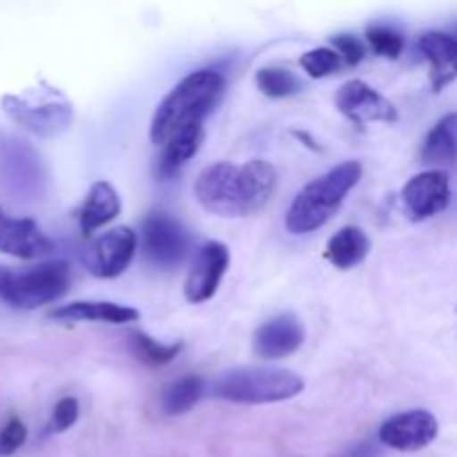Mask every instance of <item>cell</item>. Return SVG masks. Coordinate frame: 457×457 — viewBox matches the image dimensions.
<instances>
[{
    "instance_id": "obj_3",
    "label": "cell",
    "mask_w": 457,
    "mask_h": 457,
    "mask_svg": "<svg viewBox=\"0 0 457 457\" xmlns=\"http://www.w3.org/2000/svg\"><path fill=\"white\" fill-rule=\"evenodd\" d=\"M360 179L361 165L357 161H346L317 177L290 204L286 228L293 235H308V232L320 230L342 208L346 195L360 183Z\"/></svg>"
},
{
    "instance_id": "obj_1",
    "label": "cell",
    "mask_w": 457,
    "mask_h": 457,
    "mask_svg": "<svg viewBox=\"0 0 457 457\" xmlns=\"http://www.w3.org/2000/svg\"><path fill=\"white\" fill-rule=\"evenodd\" d=\"M277 187V170L268 161L254 159L244 165L212 163L201 170L195 196L210 214L239 219L254 214L270 201Z\"/></svg>"
},
{
    "instance_id": "obj_10",
    "label": "cell",
    "mask_w": 457,
    "mask_h": 457,
    "mask_svg": "<svg viewBox=\"0 0 457 457\" xmlns=\"http://www.w3.org/2000/svg\"><path fill=\"white\" fill-rule=\"evenodd\" d=\"M451 204L449 177L442 170H427L411 179L402 190V205L411 221H427Z\"/></svg>"
},
{
    "instance_id": "obj_7",
    "label": "cell",
    "mask_w": 457,
    "mask_h": 457,
    "mask_svg": "<svg viewBox=\"0 0 457 457\" xmlns=\"http://www.w3.org/2000/svg\"><path fill=\"white\" fill-rule=\"evenodd\" d=\"M143 257L156 268H177L190 250V235L174 217L154 212L141 223Z\"/></svg>"
},
{
    "instance_id": "obj_28",
    "label": "cell",
    "mask_w": 457,
    "mask_h": 457,
    "mask_svg": "<svg viewBox=\"0 0 457 457\" xmlns=\"http://www.w3.org/2000/svg\"><path fill=\"white\" fill-rule=\"evenodd\" d=\"M333 49L339 54L344 62L348 67L357 65L364 58V45H361L360 38H355L353 34H339L333 38Z\"/></svg>"
},
{
    "instance_id": "obj_21",
    "label": "cell",
    "mask_w": 457,
    "mask_h": 457,
    "mask_svg": "<svg viewBox=\"0 0 457 457\" xmlns=\"http://www.w3.org/2000/svg\"><path fill=\"white\" fill-rule=\"evenodd\" d=\"M204 393L205 382L199 375H186V378L174 379L161 391V411L172 418L187 413L204 397Z\"/></svg>"
},
{
    "instance_id": "obj_24",
    "label": "cell",
    "mask_w": 457,
    "mask_h": 457,
    "mask_svg": "<svg viewBox=\"0 0 457 457\" xmlns=\"http://www.w3.org/2000/svg\"><path fill=\"white\" fill-rule=\"evenodd\" d=\"M366 40L373 47V52L378 56L384 58H400V54L404 52V38H402L400 31L391 29V27L384 25H373L366 31Z\"/></svg>"
},
{
    "instance_id": "obj_20",
    "label": "cell",
    "mask_w": 457,
    "mask_h": 457,
    "mask_svg": "<svg viewBox=\"0 0 457 457\" xmlns=\"http://www.w3.org/2000/svg\"><path fill=\"white\" fill-rule=\"evenodd\" d=\"M205 132L204 125H196V128L181 129L179 134H174L168 143L163 145L159 159V177L161 179H172L174 174H179V170L201 150V143H204Z\"/></svg>"
},
{
    "instance_id": "obj_22",
    "label": "cell",
    "mask_w": 457,
    "mask_h": 457,
    "mask_svg": "<svg viewBox=\"0 0 457 457\" xmlns=\"http://www.w3.org/2000/svg\"><path fill=\"white\" fill-rule=\"evenodd\" d=\"M254 80H257V87L262 89V94H266V96L270 98H288L303 89L302 79H299L295 71L277 65L262 67V70L257 71V79Z\"/></svg>"
},
{
    "instance_id": "obj_9",
    "label": "cell",
    "mask_w": 457,
    "mask_h": 457,
    "mask_svg": "<svg viewBox=\"0 0 457 457\" xmlns=\"http://www.w3.org/2000/svg\"><path fill=\"white\" fill-rule=\"evenodd\" d=\"M440 433L436 415L424 409L406 411V413L393 415L379 427L378 442L382 446H388L393 451H422L431 445Z\"/></svg>"
},
{
    "instance_id": "obj_14",
    "label": "cell",
    "mask_w": 457,
    "mask_h": 457,
    "mask_svg": "<svg viewBox=\"0 0 457 457\" xmlns=\"http://www.w3.org/2000/svg\"><path fill=\"white\" fill-rule=\"evenodd\" d=\"M54 250L52 241L31 219H9L0 221V253L18 259H38Z\"/></svg>"
},
{
    "instance_id": "obj_30",
    "label": "cell",
    "mask_w": 457,
    "mask_h": 457,
    "mask_svg": "<svg viewBox=\"0 0 457 457\" xmlns=\"http://www.w3.org/2000/svg\"><path fill=\"white\" fill-rule=\"evenodd\" d=\"M293 134L299 138V141H306V143H303V145H308V147H311V150H320V145H315V141H312V138L308 137L306 132H299V129H295Z\"/></svg>"
},
{
    "instance_id": "obj_32",
    "label": "cell",
    "mask_w": 457,
    "mask_h": 457,
    "mask_svg": "<svg viewBox=\"0 0 457 457\" xmlns=\"http://www.w3.org/2000/svg\"><path fill=\"white\" fill-rule=\"evenodd\" d=\"M455 312H457V308H455Z\"/></svg>"
},
{
    "instance_id": "obj_23",
    "label": "cell",
    "mask_w": 457,
    "mask_h": 457,
    "mask_svg": "<svg viewBox=\"0 0 457 457\" xmlns=\"http://www.w3.org/2000/svg\"><path fill=\"white\" fill-rule=\"evenodd\" d=\"M129 348L134 357L147 366H163L170 364L181 351V344H159L145 333H129Z\"/></svg>"
},
{
    "instance_id": "obj_4",
    "label": "cell",
    "mask_w": 457,
    "mask_h": 457,
    "mask_svg": "<svg viewBox=\"0 0 457 457\" xmlns=\"http://www.w3.org/2000/svg\"><path fill=\"white\" fill-rule=\"evenodd\" d=\"M303 379L295 370L275 366H239L210 384V395L235 404H275L297 397Z\"/></svg>"
},
{
    "instance_id": "obj_16",
    "label": "cell",
    "mask_w": 457,
    "mask_h": 457,
    "mask_svg": "<svg viewBox=\"0 0 457 457\" xmlns=\"http://www.w3.org/2000/svg\"><path fill=\"white\" fill-rule=\"evenodd\" d=\"M420 161L433 170L457 165V112L442 116L427 134L420 150Z\"/></svg>"
},
{
    "instance_id": "obj_13",
    "label": "cell",
    "mask_w": 457,
    "mask_h": 457,
    "mask_svg": "<svg viewBox=\"0 0 457 457\" xmlns=\"http://www.w3.org/2000/svg\"><path fill=\"white\" fill-rule=\"evenodd\" d=\"M303 337H306V330L302 321L290 312H284L259 326L253 337V351L259 360H284L302 348Z\"/></svg>"
},
{
    "instance_id": "obj_15",
    "label": "cell",
    "mask_w": 457,
    "mask_h": 457,
    "mask_svg": "<svg viewBox=\"0 0 457 457\" xmlns=\"http://www.w3.org/2000/svg\"><path fill=\"white\" fill-rule=\"evenodd\" d=\"M418 49L431 62V87L442 92L457 79V38L445 31H427L420 36Z\"/></svg>"
},
{
    "instance_id": "obj_18",
    "label": "cell",
    "mask_w": 457,
    "mask_h": 457,
    "mask_svg": "<svg viewBox=\"0 0 457 457\" xmlns=\"http://www.w3.org/2000/svg\"><path fill=\"white\" fill-rule=\"evenodd\" d=\"M49 317L56 321H103V324H129L138 320V311L112 302H71L54 308Z\"/></svg>"
},
{
    "instance_id": "obj_8",
    "label": "cell",
    "mask_w": 457,
    "mask_h": 457,
    "mask_svg": "<svg viewBox=\"0 0 457 457\" xmlns=\"http://www.w3.org/2000/svg\"><path fill=\"white\" fill-rule=\"evenodd\" d=\"M137 232L132 228H112L85 250V268L98 279H114L128 270L137 253Z\"/></svg>"
},
{
    "instance_id": "obj_19",
    "label": "cell",
    "mask_w": 457,
    "mask_h": 457,
    "mask_svg": "<svg viewBox=\"0 0 457 457\" xmlns=\"http://www.w3.org/2000/svg\"><path fill=\"white\" fill-rule=\"evenodd\" d=\"M370 241L366 232L357 226H346L330 237L328 245H326V259L333 263L339 270H348L355 268L369 257Z\"/></svg>"
},
{
    "instance_id": "obj_5",
    "label": "cell",
    "mask_w": 457,
    "mask_h": 457,
    "mask_svg": "<svg viewBox=\"0 0 457 457\" xmlns=\"http://www.w3.org/2000/svg\"><path fill=\"white\" fill-rule=\"evenodd\" d=\"M70 288V266L65 262H47L25 270L0 266V302L21 311L52 303Z\"/></svg>"
},
{
    "instance_id": "obj_17",
    "label": "cell",
    "mask_w": 457,
    "mask_h": 457,
    "mask_svg": "<svg viewBox=\"0 0 457 457\" xmlns=\"http://www.w3.org/2000/svg\"><path fill=\"white\" fill-rule=\"evenodd\" d=\"M120 212V199L116 195L114 186L107 181H96L89 187L87 196H85L83 205L79 210V223L80 230L85 235H92L98 228L107 226L114 221Z\"/></svg>"
},
{
    "instance_id": "obj_2",
    "label": "cell",
    "mask_w": 457,
    "mask_h": 457,
    "mask_svg": "<svg viewBox=\"0 0 457 457\" xmlns=\"http://www.w3.org/2000/svg\"><path fill=\"white\" fill-rule=\"evenodd\" d=\"M226 89V80L214 70H199L179 80L168 96L156 105L150 123V138L163 147L181 129L204 125Z\"/></svg>"
},
{
    "instance_id": "obj_11",
    "label": "cell",
    "mask_w": 457,
    "mask_h": 457,
    "mask_svg": "<svg viewBox=\"0 0 457 457\" xmlns=\"http://www.w3.org/2000/svg\"><path fill=\"white\" fill-rule=\"evenodd\" d=\"M335 107L355 125L366 123H395L397 110L378 89L360 79H353L339 87Z\"/></svg>"
},
{
    "instance_id": "obj_27",
    "label": "cell",
    "mask_w": 457,
    "mask_h": 457,
    "mask_svg": "<svg viewBox=\"0 0 457 457\" xmlns=\"http://www.w3.org/2000/svg\"><path fill=\"white\" fill-rule=\"evenodd\" d=\"M79 400L76 397H62L52 411V431L54 433H65L71 428L79 420Z\"/></svg>"
},
{
    "instance_id": "obj_31",
    "label": "cell",
    "mask_w": 457,
    "mask_h": 457,
    "mask_svg": "<svg viewBox=\"0 0 457 457\" xmlns=\"http://www.w3.org/2000/svg\"><path fill=\"white\" fill-rule=\"evenodd\" d=\"M4 219V212H3V208H0V221H3Z\"/></svg>"
},
{
    "instance_id": "obj_12",
    "label": "cell",
    "mask_w": 457,
    "mask_h": 457,
    "mask_svg": "<svg viewBox=\"0 0 457 457\" xmlns=\"http://www.w3.org/2000/svg\"><path fill=\"white\" fill-rule=\"evenodd\" d=\"M230 266V250L221 241H208L196 253L195 263L186 279V299L190 303H204L217 295L219 284Z\"/></svg>"
},
{
    "instance_id": "obj_29",
    "label": "cell",
    "mask_w": 457,
    "mask_h": 457,
    "mask_svg": "<svg viewBox=\"0 0 457 457\" xmlns=\"http://www.w3.org/2000/svg\"><path fill=\"white\" fill-rule=\"evenodd\" d=\"M379 455H382L379 442L364 440V442H357V445L346 446V449L339 451V453H335L333 457H379Z\"/></svg>"
},
{
    "instance_id": "obj_26",
    "label": "cell",
    "mask_w": 457,
    "mask_h": 457,
    "mask_svg": "<svg viewBox=\"0 0 457 457\" xmlns=\"http://www.w3.org/2000/svg\"><path fill=\"white\" fill-rule=\"evenodd\" d=\"M27 440V427L18 418H12L0 428V457L13 455Z\"/></svg>"
},
{
    "instance_id": "obj_6",
    "label": "cell",
    "mask_w": 457,
    "mask_h": 457,
    "mask_svg": "<svg viewBox=\"0 0 457 457\" xmlns=\"http://www.w3.org/2000/svg\"><path fill=\"white\" fill-rule=\"evenodd\" d=\"M3 112L40 138H54L67 132L74 120L71 103L54 87H31L22 94H7L3 96Z\"/></svg>"
},
{
    "instance_id": "obj_25",
    "label": "cell",
    "mask_w": 457,
    "mask_h": 457,
    "mask_svg": "<svg viewBox=\"0 0 457 457\" xmlns=\"http://www.w3.org/2000/svg\"><path fill=\"white\" fill-rule=\"evenodd\" d=\"M299 62H302V67L311 79H324V76L339 70L342 58H339V54L333 47H317L303 54Z\"/></svg>"
}]
</instances>
